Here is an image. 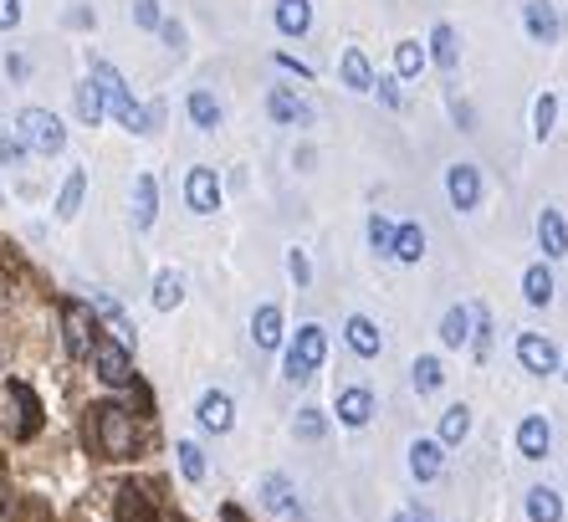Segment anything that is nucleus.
Wrapping results in <instances>:
<instances>
[{"label": "nucleus", "mask_w": 568, "mask_h": 522, "mask_svg": "<svg viewBox=\"0 0 568 522\" xmlns=\"http://www.w3.org/2000/svg\"><path fill=\"white\" fill-rule=\"evenodd\" d=\"M87 435H93V451L108 456V461H128L139 451V420L123 405H93V415H87Z\"/></svg>", "instance_id": "nucleus-1"}, {"label": "nucleus", "mask_w": 568, "mask_h": 522, "mask_svg": "<svg viewBox=\"0 0 568 522\" xmlns=\"http://www.w3.org/2000/svg\"><path fill=\"white\" fill-rule=\"evenodd\" d=\"M93 82H98V93H103V113H113L123 128H134V134H149V113L134 103V93H128V82H123L118 67L93 62Z\"/></svg>", "instance_id": "nucleus-2"}, {"label": "nucleus", "mask_w": 568, "mask_h": 522, "mask_svg": "<svg viewBox=\"0 0 568 522\" xmlns=\"http://www.w3.org/2000/svg\"><path fill=\"white\" fill-rule=\"evenodd\" d=\"M16 139H21V149H31V154H62L67 128H62V118L47 113V108H21Z\"/></svg>", "instance_id": "nucleus-3"}, {"label": "nucleus", "mask_w": 568, "mask_h": 522, "mask_svg": "<svg viewBox=\"0 0 568 522\" xmlns=\"http://www.w3.org/2000/svg\"><path fill=\"white\" fill-rule=\"evenodd\" d=\"M323 359H328V333H323L318 323H302L297 338H292V348H287V359H282V369H287L292 384H302V379L318 374Z\"/></svg>", "instance_id": "nucleus-4"}, {"label": "nucleus", "mask_w": 568, "mask_h": 522, "mask_svg": "<svg viewBox=\"0 0 568 522\" xmlns=\"http://www.w3.org/2000/svg\"><path fill=\"white\" fill-rule=\"evenodd\" d=\"M62 343H67L72 359H93V348H98V318H93L87 302H67V308H62Z\"/></svg>", "instance_id": "nucleus-5"}, {"label": "nucleus", "mask_w": 568, "mask_h": 522, "mask_svg": "<svg viewBox=\"0 0 568 522\" xmlns=\"http://www.w3.org/2000/svg\"><path fill=\"white\" fill-rule=\"evenodd\" d=\"M93 369H98V379L113 384V389H128V384H134V359H128V348H118L113 338H98Z\"/></svg>", "instance_id": "nucleus-6"}, {"label": "nucleus", "mask_w": 568, "mask_h": 522, "mask_svg": "<svg viewBox=\"0 0 568 522\" xmlns=\"http://www.w3.org/2000/svg\"><path fill=\"white\" fill-rule=\"evenodd\" d=\"M185 200H190L195 215H215V210H221V180H215V169L195 164L185 174Z\"/></svg>", "instance_id": "nucleus-7"}, {"label": "nucleus", "mask_w": 568, "mask_h": 522, "mask_svg": "<svg viewBox=\"0 0 568 522\" xmlns=\"http://www.w3.org/2000/svg\"><path fill=\"white\" fill-rule=\"evenodd\" d=\"M6 400L16 405V420H11V435H16V441L36 435V430H41V400L31 395V389H26L21 379H11V384H6Z\"/></svg>", "instance_id": "nucleus-8"}, {"label": "nucleus", "mask_w": 568, "mask_h": 522, "mask_svg": "<svg viewBox=\"0 0 568 522\" xmlns=\"http://www.w3.org/2000/svg\"><path fill=\"white\" fill-rule=\"evenodd\" d=\"M517 364L528 374H553L558 369V348L543 333H517Z\"/></svg>", "instance_id": "nucleus-9"}, {"label": "nucleus", "mask_w": 568, "mask_h": 522, "mask_svg": "<svg viewBox=\"0 0 568 522\" xmlns=\"http://www.w3.org/2000/svg\"><path fill=\"white\" fill-rule=\"evenodd\" d=\"M446 195L456 210H476V200H482V174H476V164H451L446 169Z\"/></svg>", "instance_id": "nucleus-10"}, {"label": "nucleus", "mask_w": 568, "mask_h": 522, "mask_svg": "<svg viewBox=\"0 0 568 522\" xmlns=\"http://www.w3.org/2000/svg\"><path fill=\"white\" fill-rule=\"evenodd\" d=\"M195 420H200L210 435H226V430L236 425V405H231V395H221V389H210V395H200V405H195Z\"/></svg>", "instance_id": "nucleus-11"}, {"label": "nucleus", "mask_w": 568, "mask_h": 522, "mask_svg": "<svg viewBox=\"0 0 568 522\" xmlns=\"http://www.w3.org/2000/svg\"><path fill=\"white\" fill-rule=\"evenodd\" d=\"M548 446H553V430H548V420L543 415H528L517 425V451L528 456V461H543L548 456Z\"/></svg>", "instance_id": "nucleus-12"}, {"label": "nucleus", "mask_w": 568, "mask_h": 522, "mask_svg": "<svg viewBox=\"0 0 568 522\" xmlns=\"http://www.w3.org/2000/svg\"><path fill=\"white\" fill-rule=\"evenodd\" d=\"M267 113H272L277 123H313V108L302 103L292 87H272V93H267Z\"/></svg>", "instance_id": "nucleus-13"}, {"label": "nucleus", "mask_w": 568, "mask_h": 522, "mask_svg": "<svg viewBox=\"0 0 568 522\" xmlns=\"http://www.w3.org/2000/svg\"><path fill=\"white\" fill-rule=\"evenodd\" d=\"M522 21H528V31L538 36V41H558V6L553 0H528V6H522Z\"/></svg>", "instance_id": "nucleus-14"}, {"label": "nucleus", "mask_w": 568, "mask_h": 522, "mask_svg": "<svg viewBox=\"0 0 568 522\" xmlns=\"http://www.w3.org/2000/svg\"><path fill=\"white\" fill-rule=\"evenodd\" d=\"M338 420L354 425V430L369 425V420H374V395H369V389H359V384L343 389V395H338Z\"/></svg>", "instance_id": "nucleus-15"}, {"label": "nucleus", "mask_w": 568, "mask_h": 522, "mask_svg": "<svg viewBox=\"0 0 568 522\" xmlns=\"http://www.w3.org/2000/svg\"><path fill=\"white\" fill-rule=\"evenodd\" d=\"M113 522H159V512H154V502L139 487H123L118 502H113Z\"/></svg>", "instance_id": "nucleus-16"}, {"label": "nucleus", "mask_w": 568, "mask_h": 522, "mask_svg": "<svg viewBox=\"0 0 568 522\" xmlns=\"http://www.w3.org/2000/svg\"><path fill=\"white\" fill-rule=\"evenodd\" d=\"M154 215H159V185H154V174H139L134 180V226L149 231Z\"/></svg>", "instance_id": "nucleus-17"}, {"label": "nucleus", "mask_w": 568, "mask_h": 522, "mask_svg": "<svg viewBox=\"0 0 568 522\" xmlns=\"http://www.w3.org/2000/svg\"><path fill=\"white\" fill-rule=\"evenodd\" d=\"M251 338H256V348H277L282 343V308L261 302V308L251 313Z\"/></svg>", "instance_id": "nucleus-18"}, {"label": "nucleus", "mask_w": 568, "mask_h": 522, "mask_svg": "<svg viewBox=\"0 0 568 522\" xmlns=\"http://www.w3.org/2000/svg\"><path fill=\"white\" fill-rule=\"evenodd\" d=\"M441 451H446L441 441H415V446H410V471H415V482H430V476H441V466H446Z\"/></svg>", "instance_id": "nucleus-19"}, {"label": "nucleus", "mask_w": 568, "mask_h": 522, "mask_svg": "<svg viewBox=\"0 0 568 522\" xmlns=\"http://www.w3.org/2000/svg\"><path fill=\"white\" fill-rule=\"evenodd\" d=\"M261 507L277 512V517H292L297 502H292V482L287 476H261Z\"/></svg>", "instance_id": "nucleus-20"}, {"label": "nucleus", "mask_w": 568, "mask_h": 522, "mask_svg": "<svg viewBox=\"0 0 568 522\" xmlns=\"http://www.w3.org/2000/svg\"><path fill=\"white\" fill-rule=\"evenodd\" d=\"M343 333H348V348H354L359 359H374L379 348H384V338H379V328H374L369 318H348V328H343Z\"/></svg>", "instance_id": "nucleus-21"}, {"label": "nucleus", "mask_w": 568, "mask_h": 522, "mask_svg": "<svg viewBox=\"0 0 568 522\" xmlns=\"http://www.w3.org/2000/svg\"><path fill=\"white\" fill-rule=\"evenodd\" d=\"M538 241H543L548 256H568V226H563L558 210H543L538 215Z\"/></svg>", "instance_id": "nucleus-22"}, {"label": "nucleus", "mask_w": 568, "mask_h": 522, "mask_svg": "<svg viewBox=\"0 0 568 522\" xmlns=\"http://www.w3.org/2000/svg\"><path fill=\"white\" fill-rule=\"evenodd\" d=\"M277 26L287 36H302L313 26V0H277Z\"/></svg>", "instance_id": "nucleus-23"}, {"label": "nucleus", "mask_w": 568, "mask_h": 522, "mask_svg": "<svg viewBox=\"0 0 568 522\" xmlns=\"http://www.w3.org/2000/svg\"><path fill=\"white\" fill-rule=\"evenodd\" d=\"M82 195H87V169H72L62 180V195H57V221H72L82 210Z\"/></svg>", "instance_id": "nucleus-24"}, {"label": "nucleus", "mask_w": 568, "mask_h": 522, "mask_svg": "<svg viewBox=\"0 0 568 522\" xmlns=\"http://www.w3.org/2000/svg\"><path fill=\"white\" fill-rule=\"evenodd\" d=\"M343 82L354 87V93H369V87H374V67H369V57L359 47L343 52Z\"/></svg>", "instance_id": "nucleus-25"}, {"label": "nucleus", "mask_w": 568, "mask_h": 522, "mask_svg": "<svg viewBox=\"0 0 568 522\" xmlns=\"http://www.w3.org/2000/svg\"><path fill=\"white\" fill-rule=\"evenodd\" d=\"M528 517L533 522H563V497L553 487H533L528 492Z\"/></svg>", "instance_id": "nucleus-26"}, {"label": "nucleus", "mask_w": 568, "mask_h": 522, "mask_svg": "<svg viewBox=\"0 0 568 522\" xmlns=\"http://www.w3.org/2000/svg\"><path fill=\"white\" fill-rule=\"evenodd\" d=\"M185 108H190V123H195V128H205V134H210V128H221V103H215V98L205 93V87H195Z\"/></svg>", "instance_id": "nucleus-27"}, {"label": "nucleus", "mask_w": 568, "mask_h": 522, "mask_svg": "<svg viewBox=\"0 0 568 522\" xmlns=\"http://www.w3.org/2000/svg\"><path fill=\"white\" fill-rule=\"evenodd\" d=\"M389 256H395V261H410V267H415V261L425 256V231H420V226H395V246H389Z\"/></svg>", "instance_id": "nucleus-28"}, {"label": "nucleus", "mask_w": 568, "mask_h": 522, "mask_svg": "<svg viewBox=\"0 0 568 522\" xmlns=\"http://www.w3.org/2000/svg\"><path fill=\"white\" fill-rule=\"evenodd\" d=\"M430 57L441 62L446 72H451V67L461 62V47H456V26H446V21H441V26L430 31Z\"/></svg>", "instance_id": "nucleus-29"}, {"label": "nucleus", "mask_w": 568, "mask_h": 522, "mask_svg": "<svg viewBox=\"0 0 568 522\" xmlns=\"http://www.w3.org/2000/svg\"><path fill=\"white\" fill-rule=\"evenodd\" d=\"M180 302H185V277L180 272H159L154 277V308L169 313V308H180Z\"/></svg>", "instance_id": "nucleus-30"}, {"label": "nucleus", "mask_w": 568, "mask_h": 522, "mask_svg": "<svg viewBox=\"0 0 568 522\" xmlns=\"http://www.w3.org/2000/svg\"><path fill=\"white\" fill-rule=\"evenodd\" d=\"M471 435V410L466 405H451L446 415H441V446H461Z\"/></svg>", "instance_id": "nucleus-31"}, {"label": "nucleus", "mask_w": 568, "mask_h": 522, "mask_svg": "<svg viewBox=\"0 0 568 522\" xmlns=\"http://www.w3.org/2000/svg\"><path fill=\"white\" fill-rule=\"evenodd\" d=\"M441 343H446V348L471 343V308H451V313L441 318Z\"/></svg>", "instance_id": "nucleus-32"}, {"label": "nucleus", "mask_w": 568, "mask_h": 522, "mask_svg": "<svg viewBox=\"0 0 568 522\" xmlns=\"http://www.w3.org/2000/svg\"><path fill=\"white\" fill-rule=\"evenodd\" d=\"M522 297H528V302H538V308H543V302L553 297V272L543 267V261H538V267H528V272H522Z\"/></svg>", "instance_id": "nucleus-33"}, {"label": "nucleus", "mask_w": 568, "mask_h": 522, "mask_svg": "<svg viewBox=\"0 0 568 522\" xmlns=\"http://www.w3.org/2000/svg\"><path fill=\"white\" fill-rule=\"evenodd\" d=\"M77 118L93 128L98 118H103V93H98V82L87 77V82H77Z\"/></svg>", "instance_id": "nucleus-34"}, {"label": "nucleus", "mask_w": 568, "mask_h": 522, "mask_svg": "<svg viewBox=\"0 0 568 522\" xmlns=\"http://www.w3.org/2000/svg\"><path fill=\"white\" fill-rule=\"evenodd\" d=\"M410 379H415V389H420V395H435V389H441L446 384V369H441V359H415V369H410Z\"/></svg>", "instance_id": "nucleus-35"}, {"label": "nucleus", "mask_w": 568, "mask_h": 522, "mask_svg": "<svg viewBox=\"0 0 568 522\" xmlns=\"http://www.w3.org/2000/svg\"><path fill=\"white\" fill-rule=\"evenodd\" d=\"M174 456H180L185 482H205V451H200L195 441H180V446H174Z\"/></svg>", "instance_id": "nucleus-36"}, {"label": "nucleus", "mask_w": 568, "mask_h": 522, "mask_svg": "<svg viewBox=\"0 0 568 522\" xmlns=\"http://www.w3.org/2000/svg\"><path fill=\"white\" fill-rule=\"evenodd\" d=\"M420 67H425V47L420 41H400L395 47V72L400 77H420Z\"/></svg>", "instance_id": "nucleus-37"}, {"label": "nucleus", "mask_w": 568, "mask_h": 522, "mask_svg": "<svg viewBox=\"0 0 568 522\" xmlns=\"http://www.w3.org/2000/svg\"><path fill=\"white\" fill-rule=\"evenodd\" d=\"M553 123H558V98H553V93H543V98H538V108H533V128H538V139H548V134H553Z\"/></svg>", "instance_id": "nucleus-38"}, {"label": "nucleus", "mask_w": 568, "mask_h": 522, "mask_svg": "<svg viewBox=\"0 0 568 522\" xmlns=\"http://www.w3.org/2000/svg\"><path fill=\"white\" fill-rule=\"evenodd\" d=\"M369 246H374L379 256H389V246H395V226H389L384 215H369Z\"/></svg>", "instance_id": "nucleus-39"}, {"label": "nucleus", "mask_w": 568, "mask_h": 522, "mask_svg": "<svg viewBox=\"0 0 568 522\" xmlns=\"http://www.w3.org/2000/svg\"><path fill=\"white\" fill-rule=\"evenodd\" d=\"M323 430H328L323 410H297V435L302 441H323Z\"/></svg>", "instance_id": "nucleus-40"}, {"label": "nucleus", "mask_w": 568, "mask_h": 522, "mask_svg": "<svg viewBox=\"0 0 568 522\" xmlns=\"http://www.w3.org/2000/svg\"><path fill=\"white\" fill-rule=\"evenodd\" d=\"M287 272H292L297 287H308V282H313V267H308V256H302V251H287Z\"/></svg>", "instance_id": "nucleus-41"}, {"label": "nucleus", "mask_w": 568, "mask_h": 522, "mask_svg": "<svg viewBox=\"0 0 568 522\" xmlns=\"http://www.w3.org/2000/svg\"><path fill=\"white\" fill-rule=\"evenodd\" d=\"M134 21L144 26V31H154L164 16H159V0H134Z\"/></svg>", "instance_id": "nucleus-42"}, {"label": "nucleus", "mask_w": 568, "mask_h": 522, "mask_svg": "<svg viewBox=\"0 0 568 522\" xmlns=\"http://www.w3.org/2000/svg\"><path fill=\"white\" fill-rule=\"evenodd\" d=\"M369 93H379L389 108H400V87H395V77H374V87H369Z\"/></svg>", "instance_id": "nucleus-43"}, {"label": "nucleus", "mask_w": 568, "mask_h": 522, "mask_svg": "<svg viewBox=\"0 0 568 522\" xmlns=\"http://www.w3.org/2000/svg\"><path fill=\"white\" fill-rule=\"evenodd\" d=\"M21 21V0H0V31H11Z\"/></svg>", "instance_id": "nucleus-44"}, {"label": "nucleus", "mask_w": 568, "mask_h": 522, "mask_svg": "<svg viewBox=\"0 0 568 522\" xmlns=\"http://www.w3.org/2000/svg\"><path fill=\"white\" fill-rule=\"evenodd\" d=\"M159 31H164L169 47H185V26H180V21H159Z\"/></svg>", "instance_id": "nucleus-45"}, {"label": "nucleus", "mask_w": 568, "mask_h": 522, "mask_svg": "<svg viewBox=\"0 0 568 522\" xmlns=\"http://www.w3.org/2000/svg\"><path fill=\"white\" fill-rule=\"evenodd\" d=\"M6 72H11L16 82H26V72H31V67H26V57H6Z\"/></svg>", "instance_id": "nucleus-46"}, {"label": "nucleus", "mask_w": 568, "mask_h": 522, "mask_svg": "<svg viewBox=\"0 0 568 522\" xmlns=\"http://www.w3.org/2000/svg\"><path fill=\"white\" fill-rule=\"evenodd\" d=\"M277 62H282V67H292V72H297V77H313V67H302V62H297V57H287V52H282V57H277Z\"/></svg>", "instance_id": "nucleus-47"}, {"label": "nucleus", "mask_w": 568, "mask_h": 522, "mask_svg": "<svg viewBox=\"0 0 568 522\" xmlns=\"http://www.w3.org/2000/svg\"><path fill=\"white\" fill-rule=\"evenodd\" d=\"M395 522H435V517H430V512H400Z\"/></svg>", "instance_id": "nucleus-48"}, {"label": "nucleus", "mask_w": 568, "mask_h": 522, "mask_svg": "<svg viewBox=\"0 0 568 522\" xmlns=\"http://www.w3.org/2000/svg\"><path fill=\"white\" fill-rule=\"evenodd\" d=\"M563 379H568V374H563Z\"/></svg>", "instance_id": "nucleus-49"}]
</instances>
